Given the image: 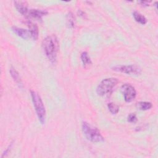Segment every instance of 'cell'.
Segmentation results:
<instances>
[{
  "label": "cell",
  "mask_w": 158,
  "mask_h": 158,
  "mask_svg": "<svg viewBox=\"0 0 158 158\" xmlns=\"http://www.w3.org/2000/svg\"><path fill=\"white\" fill-rule=\"evenodd\" d=\"M42 48L47 58L52 63L56 60L59 49V41L54 35L47 36L42 41Z\"/></svg>",
  "instance_id": "cell-1"
},
{
  "label": "cell",
  "mask_w": 158,
  "mask_h": 158,
  "mask_svg": "<svg viewBox=\"0 0 158 158\" xmlns=\"http://www.w3.org/2000/svg\"><path fill=\"white\" fill-rule=\"evenodd\" d=\"M107 107L109 111L112 114H116L119 111V107L117 104L113 103V102H110L107 104Z\"/></svg>",
  "instance_id": "cell-16"
},
{
  "label": "cell",
  "mask_w": 158,
  "mask_h": 158,
  "mask_svg": "<svg viewBox=\"0 0 158 158\" xmlns=\"http://www.w3.org/2000/svg\"><path fill=\"white\" fill-rule=\"evenodd\" d=\"M27 3L25 1H14V6L17 10V11L22 14L23 15L27 17L28 12V8L27 6Z\"/></svg>",
  "instance_id": "cell-8"
},
{
  "label": "cell",
  "mask_w": 158,
  "mask_h": 158,
  "mask_svg": "<svg viewBox=\"0 0 158 158\" xmlns=\"http://www.w3.org/2000/svg\"><path fill=\"white\" fill-rule=\"evenodd\" d=\"M152 103L146 101H139L136 104V107L138 109L141 110H147L152 107Z\"/></svg>",
  "instance_id": "cell-12"
},
{
  "label": "cell",
  "mask_w": 158,
  "mask_h": 158,
  "mask_svg": "<svg viewBox=\"0 0 158 158\" xmlns=\"http://www.w3.org/2000/svg\"><path fill=\"white\" fill-rule=\"evenodd\" d=\"M10 75L12 77V78H13V80L19 85H22V81H21V78L20 77V75L19 74V73L17 72V71L14 69L12 67H11L10 68Z\"/></svg>",
  "instance_id": "cell-14"
},
{
  "label": "cell",
  "mask_w": 158,
  "mask_h": 158,
  "mask_svg": "<svg viewBox=\"0 0 158 158\" xmlns=\"http://www.w3.org/2000/svg\"><path fill=\"white\" fill-rule=\"evenodd\" d=\"M81 60L82 61L83 67L86 69L89 67L91 65V60L88 56L87 52H83L81 54Z\"/></svg>",
  "instance_id": "cell-11"
},
{
  "label": "cell",
  "mask_w": 158,
  "mask_h": 158,
  "mask_svg": "<svg viewBox=\"0 0 158 158\" xmlns=\"http://www.w3.org/2000/svg\"><path fill=\"white\" fill-rule=\"evenodd\" d=\"M12 143H11V144H9V146H8V148H7L5 150V151L3 152V154H2V156H1V157H3L6 156L10 152V149H11V148H12Z\"/></svg>",
  "instance_id": "cell-18"
},
{
  "label": "cell",
  "mask_w": 158,
  "mask_h": 158,
  "mask_svg": "<svg viewBox=\"0 0 158 158\" xmlns=\"http://www.w3.org/2000/svg\"><path fill=\"white\" fill-rule=\"evenodd\" d=\"M12 30L17 36L21 37L24 40H27L29 38H31L30 33L29 31H28L27 30H25L22 28H19L17 27H14V26L12 27Z\"/></svg>",
  "instance_id": "cell-10"
},
{
  "label": "cell",
  "mask_w": 158,
  "mask_h": 158,
  "mask_svg": "<svg viewBox=\"0 0 158 158\" xmlns=\"http://www.w3.org/2000/svg\"><path fill=\"white\" fill-rule=\"evenodd\" d=\"M67 24L69 28H73L75 25V17L71 12H69L67 15Z\"/></svg>",
  "instance_id": "cell-15"
},
{
  "label": "cell",
  "mask_w": 158,
  "mask_h": 158,
  "mask_svg": "<svg viewBox=\"0 0 158 158\" xmlns=\"http://www.w3.org/2000/svg\"><path fill=\"white\" fill-rule=\"evenodd\" d=\"M30 94L38 120L43 125L46 120V110L42 99L39 94L34 91H31Z\"/></svg>",
  "instance_id": "cell-3"
},
{
  "label": "cell",
  "mask_w": 158,
  "mask_h": 158,
  "mask_svg": "<svg viewBox=\"0 0 158 158\" xmlns=\"http://www.w3.org/2000/svg\"><path fill=\"white\" fill-rule=\"evenodd\" d=\"M133 16L135 20L137 22H138L142 25H144L147 23V19H146V17L143 15H142L141 13H139L137 11H134L133 12Z\"/></svg>",
  "instance_id": "cell-13"
},
{
  "label": "cell",
  "mask_w": 158,
  "mask_h": 158,
  "mask_svg": "<svg viewBox=\"0 0 158 158\" xmlns=\"http://www.w3.org/2000/svg\"><path fill=\"white\" fill-rule=\"evenodd\" d=\"M138 2L143 6H148L149 3L151 2V1H139Z\"/></svg>",
  "instance_id": "cell-19"
},
{
  "label": "cell",
  "mask_w": 158,
  "mask_h": 158,
  "mask_svg": "<svg viewBox=\"0 0 158 158\" xmlns=\"http://www.w3.org/2000/svg\"><path fill=\"white\" fill-rule=\"evenodd\" d=\"M25 23L29 28L28 31L30 33L31 38L33 40H37V39L38 38V34H39L38 26L35 23H34L32 22L29 21V20L25 22Z\"/></svg>",
  "instance_id": "cell-9"
},
{
  "label": "cell",
  "mask_w": 158,
  "mask_h": 158,
  "mask_svg": "<svg viewBox=\"0 0 158 158\" xmlns=\"http://www.w3.org/2000/svg\"><path fill=\"white\" fill-rule=\"evenodd\" d=\"M137 117L135 114L131 113L127 117V121L130 123H135L137 121Z\"/></svg>",
  "instance_id": "cell-17"
},
{
  "label": "cell",
  "mask_w": 158,
  "mask_h": 158,
  "mask_svg": "<svg viewBox=\"0 0 158 158\" xmlns=\"http://www.w3.org/2000/svg\"><path fill=\"white\" fill-rule=\"evenodd\" d=\"M81 128L83 133L88 140L94 143L104 141V137L96 127L86 122H83L82 123Z\"/></svg>",
  "instance_id": "cell-2"
},
{
  "label": "cell",
  "mask_w": 158,
  "mask_h": 158,
  "mask_svg": "<svg viewBox=\"0 0 158 158\" xmlns=\"http://www.w3.org/2000/svg\"><path fill=\"white\" fill-rule=\"evenodd\" d=\"M121 92L123 95L124 100L127 102L133 101L136 96V92L135 88L130 84L125 83L121 86Z\"/></svg>",
  "instance_id": "cell-6"
},
{
  "label": "cell",
  "mask_w": 158,
  "mask_h": 158,
  "mask_svg": "<svg viewBox=\"0 0 158 158\" xmlns=\"http://www.w3.org/2000/svg\"><path fill=\"white\" fill-rule=\"evenodd\" d=\"M117 82L118 80L115 78H107L102 80L97 86V94L101 96L110 94Z\"/></svg>",
  "instance_id": "cell-4"
},
{
  "label": "cell",
  "mask_w": 158,
  "mask_h": 158,
  "mask_svg": "<svg viewBox=\"0 0 158 158\" xmlns=\"http://www.w3.org/2000/svg\"><path fill=\"white\" fill-rule=\"evenodd\" d=\"M48 14V11L40 9H29L27 17L33 18L36 20H41L42 17Z\"/></svg>",
  "instance_id": "cell-7"
},
{
  "label": "cell",
  "mask_w": 158,
  "mask_h": 158,
  "mask_svg": "<svg viewBox=\"0 0 158 158\" xmlns=\"http://www.w3.org/2000/svg\"><path fill=\"white\" fill-rule=\"evenodd\" d=\"M112 69L115 72H122L129 75H139L141 72V69L135 65H116L112 67Z\"/></svg>",
  "instance_id": "cell-5"
},
{
  "label": "cell",
  "mask_w": 158,
  "mask_h": 158,
  "mask_svg": "<svg viewBox=\"0 0 158 158\" xmlns=\"http://www.w3.org/2000/svg\"><path fill=\"white\" fill-rule=\"evenodd\" d=\"M78 15L79 16H80V17H81L83 18H86V14L84 12H83V11L80 10L78 11Z\"/></svg>",
  "instance_id": "cell-20"
}]
</instances>
